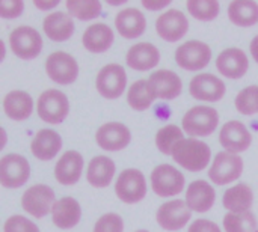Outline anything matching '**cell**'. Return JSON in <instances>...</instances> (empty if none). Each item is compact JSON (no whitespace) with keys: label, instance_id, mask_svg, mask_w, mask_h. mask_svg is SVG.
Instances as JSON below:
<instances>
[{"label":"cell","instance_id":"1","mask_svg":"<svg viewBox=\"0 0 258 232\" xmlns=\"http://www.w3.org/2000/svg\"><path fill=\"white\" fill-rule=\"evenodd\" d=\"M212 157L209 145L195 137L183 139L178 142L172 151V159L183 168L190 172H201L207 168Z\"/></svg>","mask_w":258,"mask_h":232},{"label":"cell","instance_id":"2","mask_svg":"<svg viewBox=\"0 0 258 232\" xmlns=\"http://www.w3.org/2000/svg\"><path fill=\"white\" fill-rule=\"evenodd\" d=\"M219 124V113L213 107L195 106L183 118V130L192 137L210 136Z\"/></svg>","mask_w":258,"mask_h":232},{"label":"cell","instance_id":"3","mask_svg":"<svg viewBox=\"0 0 258 232\" xmlns=\"http://www.w3.org/2000/svg\"><path fill=\"white\" fill-rule=\"evenodd\" d=\"M38 115L47 124H60L70 112V103L63 92L57 89L44 91L38 98Z\"/></svg>","mask_w":258,"mask_h":232},{"label":"cell","instance_id":"4","mask_svg":"<svg viewBox=\"0 0 258 232\" xmlns=\"http://www.w3.org/2000/svg\"><path fill=\"white\" fill-rule=\"evenodd\" d=\"M242 172H243L242 157L224 151V152H218V156L215 157L213 165L209 171V178L218 186H225L239 180Z\"/></svg>","mask_w":258,"mask_h":232},{"label":"cell","instance_id":"5","mask_svg":"<svg viewBox=\"0 0 258 232\" xmlns=\"http://www.w3.org/2000/svg\"><path fill=\"white\" fill-rule=\"evenodd\" d=\"M9 45L12 53L20 59L29 60L36 57L42 50V38L30 26H20L9 35Z\"/></svg>","mask_w":258,"mask_h":232},{"label":"cell","instance_id":"6","mask_svg":"<svg viewBox=\"0 0 258 232\" xmlns=\"http://www.w3.org/2000/svg\"><path fill=\"white\" fill-rule=\"evenodd\" d=\"M212 59V48L203 41H187L175 51L178 66L186 71H200L209 65Z\"/></svg>","mask_w":258,"mask_h":232},{"label":"cell","instance_id":"7","mask_svg":"<svg viewBox=\"0 0 258 232\" xmlns=\"http://www.w3.org/2000/svg\"><path fill=\"white\" fill-rule=\"evenodd\" d=\"M116 196L125 204L141 202L147 195L145 177L138 169H125L119 174L115 184Z\"/></svg>","mask_w":258,"mask_h":232},{"label":"cell","instance_id":"8","mask_svg":"<svg viewBox=\"0 0 258 232\" xmlns=\"http://www.w3.org/2000/svg\"><path fill=\"white\" fill-rule=\"evenodd\" d=\"M30 177L29 162L18 154H8L0 160V183L6 189H18Z\"/></svg>","mask_w":258,"mask_h":232},{"label":"cell","instance_id":"9","mask_svg":"<svg viewBox=\"0 0 258 232\" xmlns=\"http://www.w3.org/2000/svg\"><path fill=\"white\" fill-rule=\"evenodd\" d=\"M151 186L156 195L162 198L175 196L184 189V175L169 165H160L151 172Z\"/></svg>","mask_w":258,"mask_h":232},{"label":"cell","instance_id":"10","mask_svg":"<svg viewBox=\"0 0 258 232\" xmlns=\"http://www.w3.org/2000/svg\"><path fill=\"white\" fill-rule=\"evenodd\" d=\"M54 192L45 184H36L27 189L21 198V207L26 213L36 219H42L53 210L54 205Z\"/></svg>","mask_w":258,"mask_h":232},{"label":"cell","instance_id":"11","mask_svg":"<svg viewBox=\"0 0 258 232\" xmlns=\"http://www.w3.org/2000/svg\"><path fill=\"white\" fill-rule=\"evenodd\" d=\"M45 72L59 85H71L79 75V65L71 54L54 51L45 60Z\"/></svg>","mask_w":258,"mask_h":232},{"label":"cell","instance_id":"12","mask_svg":"<svg viewBox=\"0 0 258 232\" xmlns=\"http://www.w3.org/2000/svg\"><path fill=\"white\" fill-rule=\"evenodd\" d=\"M95 85L97 91L104 98L115 100L121 97L127 85V75L124 68L118 63H109L103 66L97 75Z\"/></svg>","mask_w":258,"mask_h":232},{"label":"cell","instance_id":"13","mask_svg":"<svg viewBox=\"0 0 258 232\" xmlns=\"http://www.w3.org/2000/svg\"><path fill=\"white\" fill-rule=\"evenodd\" d=\"M190 208L181 199L169 201L157 210V223L165 231H178L190 220Z\"/></svg>","mask_w":258,"mask_h":232},{"label":"cell","instance_id":"14","mask_svg":"<svg viewBox=\"0 0 258 232\" xmlns=\"http://www.w3.org/2000/svg\"><path fill=\"white\" fill-rule=\"evenodd\" d=\"M156 30L162 39L168 42H177L189 30V21L181 11L169 9L157 18Z\"/></svg>","mask_w":258,"mask_h":232},{"label":"cell","instance_id":"15","mask_svg":"<svg viewBox=\"0 0 258 232\" xmlns=\"http://www.w3.org/2000/svg\"><path fill=\"white\" fill-rule=\"evenodd\" d=\"M190 95L201 101H219L225 95V83L213 74H198L190 80Z\"/></svg>","mask_w":258,"mask_h":232},{"label":"cell","instance_id":"16","mask_svg":"<svg viewBox=\"0 0 258 232\" xmlns=\"http://www.w3.org/2000/svg\"><path fill=\"white\" fill-rule=\"evenodd\" d=\"M148 85L154 98L160 100H174L183 91L181 79L169 69H159L153 72L148 79Z\"/></svg>","mask_w":258,"mask_h":232},{"label":"cell","instance_id":"17","mask_svg":"<svg viewBox=\"0 0 258 232\" xmlns=\"http://www.w3.org/2000/svg\"><path fill=\"white\" fill-rule=\"evenodd\" d=\"M95 140L97 145L106 151H121L130 143L132 134L124 124L107 122L98 128Z\"/></svg>","mask_w":258,"mask_h":232},{"label":"cell","instance_id":"18","mask_svg":"<svg viewBox=\"0 0 258 232\" xmlns=\"http://www.w3.org/2000/svg\"><path fill=\"white\" fill-rule=\"evenodd\" d=\"M219 142L228 152L237 154L249 148L252 142V136L245 124L239 121H230L221 130Z\"/></svg>","mask_w":258,"mask_h":232},{"label":"cell","instance_id":"19","mask_svg":"<svg viewBox=\"0 0 258 232\" xmlns=\"http://www.w3.org/2000/svg\"><path fill=\"white\" fill-rule=\"evenodd\" d=\"M216 68L228 79H242L249 68L248 56L240 48H227L218 56Z\"/></svg>","mask_w":258,"mask_h":232},{"label":"cell","instance_id":"20","mask_svg":"<svg viewBox=\"0 0 258 232\" xmlns=\"http://www.w3.org/2000/svg\"><path fill=\"white\" fill-rule=\"evenodd\" d=\"M83 169V157L77 151H67L54 168V177L57 183L63 186H73L80 180Z\"/></svg>","mask_w":258,"mask_h":232},{"label":"cell","instance_id":"21","mask_svg":"<svg viewBox=\"0 0 258 232\" xmlns=\"http://www.w3.org/2000/svg\"><path fill=\"white\" fill-rule=\"evenodd\" d=\"M127 65L136 71H148L160 62V51L151 42H139L127 51Z\"/></svg>","mask_w":258,"mask_h":232},{"label":"cell","instance_id":"22","mask_svg":"<svg viewBox=\"0 0 258 232\" xmlns=\"http://www.w3.org/2000/svg\"><path fill=\"white\" fill-rule=\"evenodd\" d=\"M115 26H116L118 32L121 33V36H124L127 39H133V38L141 36L145 32L147 20H145V15L139 9L127 8L116 14Z\"/></svg>","mask_w":258,"mask_h":232},{"label":"cell","instance_id":"23","mask_svg":"<svg viewBox=\"0 0 258 232\" xmlns=\"http://www.w3.org/2000/svg\"><path fill=\"white\" fill-rule=\"evenodd\" d=\"M215 199H216L215 189L209 183H206L203 180L194 181L187 187V192H186V204H187V207L190 210H194L197 213H206V211H209L213 207Z\"/></svg>","mask_w":258,"mask_h":232},{"label":"cell","instance_id":"24","mask_svg":"<svg viewBox=\"0 0 258 232\" xmlns=\"http://www.w3.org/2000/svg\"><path fill=\"white\" fill-rule=\"evenodd\" d=\"M51 214H53V223L57 228H60V229H71V228H74L80 222L82 208H80L79 202L74 198L67 196V198L59 199L53 205Z\"/></svg>","mask_w":258,"mask_h":232},{"label":"cell","instance_id":"25","mask_svg":"<svg viewBox=\"0 0 258 232\" xmlns=\"http://www.w3.org/2000/svg\"><path fill=\"white\" fill-rule=\"evenodd\" d=\"M62 148V139L54 130H39L32 140V154L39 160H51Z\"/></svg>","mask_w":258,"mask_h":232},{"label":"cell","instance_id":"26","mask_svg":"<svg viewBox=\"0 0 258 232\" xmlns=\"http://www.w3.org/2000/svg\"><path fill=\"white\" fill-rule=\"evenodd\" d=\"M45 35L56 42H62L71 38L74 33L73 18L65 12H51L44 18L42 23Z\"/></svg>","mask_w":258,"mask_h":232},{"label":"cell","instance_id":"27","mask_svg":"<svg viewBox=\"0 0 258 232\" xmlns=\"http://www.w3.org/2000/svg\"><path fill=\"white\" fill-rule=\"evenodd\" d=\"M115 163L112 159L104 156H97L89 162L86 180L91 186L97 189H104L110 184L115 175Z\"/></svg>","mask_w":258,"mask_h":232},{"label":"cell","instance_id":"28","mask_svg":"<svg viewBox=\"0 0 258 232\" xmlns=\"http://www.w3.org/2000/svg\"><path fill=\"white\" fill-rule=\"evenodd\" d=\"M82 42L85 48L92 53H104L113 42V32L104 23L91 24L83 33Z\"/></svg>","mask_w":258,"mask_h":232},{"label":"cell","instance_id":"29","mask_svg":"<svg viewBox=\"0 0 258 232\" xmlns=\"http://www.w3.org/2000/svg\"><path fill=\"white\" fill-rule=\"evenodd\" d=\"M3 109L12 121H24L32 115L33 100L24 91H12L3 100Z\"/></svg>","mask_w":258,"mask_h":232},{"label":"cell","instance_id":"30","mask_svg":"<svg viewBox=\"0 0 258 232\" xmlns=\"http://www.w3.org/2000/svg\"><path fill=\"white\" fill-rule=\"evenodd\" d=\"M224 207L234 214L248 213L254 202V193L248 184H237L224 193Z\"/></svg>","mask_w":258,"mask_h":232},{"label":"cell","instance_id":"31","mask_svg":"<svg viewBox=\"0 0 258 232\" xmlns=\"http://www.w3.org/2000/svg\"><path fill=\"white\" fill-rule=\"evenodd\" d=\"M228 17L236 26H254L258 23V3L252 0H234L228 6Z\"/></svg>","mask_w":258,"mask_h":232},{"label":"cell","instance_id":"32","mask_svg":"<svg viewBox=\"0 0 258 232\" xmlns=\"http://www.w3.org/2000/svg\"><path fill=\"white\" fill-rule=\"evenodd\" d=\"M127 101L128 104L135 109V110H147L153 101H154V95L151 92V88L148 85V80H138L135 82L127 94Z\"/></svg>","mask_w":258,"mask_h":232},{"label":"cell","instance_id":"33","mask_svg":"<svg viewBox=\"0 0 258 232\" xmlns=\"http://www.w3.org/2000/svg\"><path fill=\"white\" fill-rule=\"evenodd\" d=\"M67 9L70 15L79 20H94L101 14V3L98 0H68Z\"/></svg>","mask_w":258,"mask_h":232},{"label":"cell","instance_id":"34","mask_svg":"<svg viewBox=\"0 0 258 232\" xmlns=\"http://www.w3.org/2000/svg\"><path fill=\"white\" fill-rule=\"evenodd\" d=\"M183 133L181 128L177 125H166L163 128H160L156 134V145L159 148L160 152L166 154V156H172V151L175 148V145L178 142H181Z\"/></svg>","mask_w":258,"mask_h":232},{"label":"cell","instance_id":"35","mask_svg":"<svg viewBox=\"0 0 258 232\" xmlns=\"http://www.w3.org/2000/svg\"><path fill=\"white\" fill-rule=\"evenodd\" d=\"M187 11L200 21H212L219 15L221 5L218 0H189Z\"/></svg>","mask_w":258,"mask_h":232},{"label":"cell","instance_id":"36","mask_svg":"<svg viewBox=\"0 0 258 232\" xmlns=\"http://www.w3.org/2000/svg\"><path fill=\"white\" fill-rule=\"evenodd\" d=\"M224 228L227 232H255L257 220L252 213H228L224 217Z\"/></svg>","mask_w":258,"mask_h":232},{"label":"cell","instance_id":"37","mask_svg":"<svg viewBox=\"0 0 258 232\" xmlns=\"http://www.w3.org/2000/svg\"><path fill=\"white\" fill-rule=\"evenodd\" d=\"M236 109L242 115H255L258 113V86L252 85L242 89L236 97Z\"/></svg>","mask_w":258,"mask_h":232},{"label":"cell","instance_id":"38","mask_svg":"<svg viewBox=\"0 0 258 232\" xmlns=\"http://www.w3.org/2000/svg\"><path fill=\"white\" fill-rule=\"evenodd\" d=\"M124 231V222L116 213H107L101 216L95 226L94 232H122Z\"/></svg>","mask_w":258,"mask_h":232},{"label":"cell","instance_id":"39","mask_svg":"<svg viewBox=\"0 0 258 232\" xmlns=\"http://www.w3.org/2000/svg\"><path fill=\"white\" fill-rule=\"evenodd\" d=\"M3 232H39V228L32 220L17 214L5 222Z\"/></svg>","mask_w":258,"mask_h":232},{"label":"cell","instance_id":"40","mask_svg":"<svg viewBox=\"0 0 258 232\" xmlns=\"http://www.w3.org/2000/svg\"><path fill=\"white\" fill-rule=\"evenodd\" d=\"M24 3L21 0H2L0 2V15L3 18H17L21 15Z\"/></svg>","mask_w":258,"mask_h":232},{"label":"cell","instance_id":"41","mask_svg":"<svg viewBox=\"0 0 258 232\" xmlns=\"http://www.w3.org/2000/svg\"><path fill=\"white\" fill-rule=\"evenodd\" d=\"M189 232H222L219 229V226L212 222V220H206V219H200V220H195L190 228Z\"/></svg>","mask_w":258,"mask_h":232},{"label":"cell","instance_id":"42","mask_svg":"<svg viewBox=\"0 0 258 232\" xmlns=\"http://www.w3.org/2000/svg\"><path fill=\"white\" fill-rule=\"evenodd\" d=\"M142 5H144L147 9L157 11V9H162V8H165V6L171 5V0H168V2H160V3H153V2H150V0H142Z\"/></svg>","mask_w":258,"mask_h":232},{"label":"cell","instance_id":"43","mask_svg":"<svg viewBox=\"0 0 258 232\" xmlns=\"http://www.w3.org/2000/svg\"><path fill=\"white\" fill-rule=\"evenodd\" d=\"M33 5L36 6V8H39V9H50V8H54V6H57L59 5V2H41V0H35L33 2Z\"/></svg>","mask_w":258,"mask_h":232},{"label":"cell","instance_id":"44","mask_svg":"<svg viewBox=\"0 0 258 232\" xmlns=\"http://www.w3.org/2000/svg\"><path fill=\"white\" fill-rule=\"evenodd\" d=\"M251 54H252L254 60L258 63V35L252 39V42H251Z\"/></svg>","mask_w":258,"mask_h":232},{"label":"cell","instance_id":"45","mask_svg":"<svg viewBox=\"0 0 258 232\" xmlns=\"http://www.w3.org/2000/svg\"><path fill=\"white\" fill-rule=\"evenodd\" d=\"M107 3H109V5H115V6H116V5H122V3H125V0H119V2H110V0H107Z\"/></svg>","mask_w":258,"mask_h":232},{"label":"cell","instance_id":"46","mask_svg":"<svg viewBox=\"0 0 258 232\" xmlns=\"http://www.w3.org/2000/svg\"><path fill=\"white\" fill-rule=\"evenodd\" d=\"M136 232H148V231H145V229H141V231H136Z\"/></svg>","mask_w":258,"mask_h":232},{"label":"cell","instance_id":"47","mask_svg":"<svg viewBox=\"0 0 258 232\" xmlns=\"http://www.w3.org/2000/svg\"><path fill=\"white\" fill-rule=\"evenodd\" d=\"M255 232H258V229H257V231H255Z\"/></svg>","mask_w":258,"mask_h":232}]
</instances>
